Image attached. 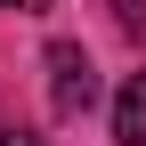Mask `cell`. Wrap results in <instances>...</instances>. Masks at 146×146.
Wrapping results in <instances>:
<instances>
[{
	"label": "cell",
	"mask_w": 146,
	"mask_h": 146,
	"mask_svg": "<svg viewBox=\"0 0 146 146\" xmlns=\"http://www.w3.org/2000/svg\"><path fill=\"white\" fill-rule=\"evenodd\" d=\"M49 98H57V114H81V106L98 98V73H89V57H81L73 41L49 49Z\"/></svg>",
	"instance_id": "1"
},
{
	"label": "cell",
	"mask_w": 146,
	"mask_h": 146,
	"mask_svg": "<svg viewBox=\"0 0 146 146\" xmlns=\"http://www.w3.org/2000/svg\"><path fill=\"white\" fill-rule=\"evenodd\" d=\"M0 146H41V138H33V130H0Z\"/></svg>",
	"instance_id": "3"
},
{
	"label": "cell",
	"mask_w": 146,
	"mask_h": 146,
	"mask_svg": "<svg viewBox=\"0 0 146 146\" xmlns=\"http://www.w3.org/2000/svg\"><path fill=\"white\" fill-rule=\"evenodd\" d=\"M0 8H25V16H33V8H57V0H0Z\"/></svg>",
	"instance_id": "4"
},
{
	"label": "cell",
	"mask_w": 146,
	"mask_h": 146,
	"mask_svg": "<svg viewBox=\"0 0 146 146\" xmlns=\"http://www.w3.org/2000/svg\"><path fill=\"white\" fill-rule=\"evenodd\" d=\"M114 138H122V146H146V73L122 81V98H114Z\"/></svg>",
	"instance_id": "2"
}]
</instances>
